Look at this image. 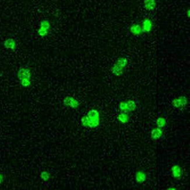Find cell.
Instances as JSON below:
<instances>
[{
	"instance_id": "obj_1",
	"label": "cell",
	"mask_w": 190,
	"mask_h": 190,
	"mask_svg": "<svg viewBox=\"0 0 190 190\" xmlns=\"http://www.w3.org/2000/svg\"><path fill=\"white\" fill-rule=\"evenodd\" d=\"M119 109L121 112H128V113L134 112L137 109V104L134 101H132V100L122 101L119 104Z\"/></svg>"
},
{
	"instance_id": "obj_2",
	"label": "cell",
	"mask_w": 190,
	"mask_h": 190,
	"mask_svg": "<svg viewBox=\"0 0 190 190\" xmlns=\"http://www.w3.org/2000/svg\"><path fill=\"white\" fill-rule=\"evenodd\" d=\"M81 125L85 128H89L91 129L96 128L99 126L100 120H93V119L89 118L87 115H84L80 120Z\"/></svg>"
},
{
	"instance_id": "obj_3",
	"label": "cell",
	"mask_w": 190,
	"mask_h": 190,
	"mask_svg": "<svg viewBox=\"0 0 190 190\" xmlns=\"http://www.w3.org/2000/svg\"><path fill=\"white\" fill-rule=\"evenodd\" d=\"M187 103V98L184 96H181L180 97L175 98L172 101V105L175 108H184Z\"/></svg>"
},
{
	"instance_id": "obj_4",
	"label": "cell",
	"mask_w": 190,
	"mask_h": 190,
	"mask_svg": "<svg viewBox=\"0 0 190 190\" xmlns=\"http://www.w3.org/2000/svg\"><path fill=\"white\" fill-rule=\"evenodd\" d=\"M63 103L64 105L67 106V107L71 108H77L79 107L80 103L77 99L75 98L72 97V96H66L63 101Z\"/></svg>"
},
{
	"instance_id": "obj_5",
	"label": "cell",
	"mask_w": 190,
	"mask_h": 190,
	"mask_svg": "<svg viewBox=\"0 0 190 190\" xmlns=\"http://www.w3.org/2000/svg\"><path fill=\"white\" fill-rule=\"evenodd\" d=\"M172 176L176 180H180L183 175V171L181 166L178 164L173 165L171 168Z\"/></svg>"
},
{
	"instance_id": "obj_6",
	"label": "cell",
	"mask_w": 190,
	"mask_h": 190,
	"mask_svg": "<svg viewBox=\"0 0 190 190\" xmlns=\"http://www.w3.org/2000/svg\"><path fill=\"white\" fill-rule=\"evenodd\" d=\"M31 71L28 68H20L17 72V77L19 80H22V78H31Z\"/></svg>"
},
{
	"instance_id": "obj_7",
	"label": "cell",
	"mask_w": 190,
	"mask_h": 190,
	"mask_svg": "<svg viewBox=\"0 0 190 190\" xmlns=\"http://www.w3.org/2000/svg\"><path fill=\"white\" fill-rule=\"evenodd\" d=\"M162 135H163V130L162 128H159L158 127L154 128L152 129L150 133L151 139L153 141H157L162 138Z\"/></svg>"
},
{
	"instance_id": "obj_8",
	"label": "cell",
	"mask_w": 190,
	"mask_h": 190,
	"mask_svg": "<svg viewBox=\"0 0 190 190\" xmlns=\"http://www.w3.org/2000/svg\"><path fill=\"white\" fill-rule=\"evenodd\" d=\"M142 33H149L152 31V22L149 19H145L142 23Z\"/></svg>"
},
{
	"instance_id": "obj_9",
	"label": "cell",
	"mask_w": 190,
	"mask_h": 190,
	"mask_svg": "<svg viewBox=\"0 0 190 190\" xmlns=\"http://www.w3.org/2000/svg\"><path fill=\"white\" fill-rule=\"evenodd\" d=\"M135 180H136L137 183L142 184L147 180V175L142 170H139L135 173Z\"/></svg>"
},
{
	"instance_id": "obj_10",
	"label": "cell",
	"mask_w": 190,
	"mask_h": 190,
	"mask_svg": "<svg viewBox=\"0 0 190 190\" xmlns=\"http://www.w3.org/2000/svg\"><path fill=\"white\" fill-rule=\"evenodd\" d=\"M110 71L111 73L117 77L122 76L124 73V68L119 66L116 65L115 64H114L112 66Z\"/></svg>"
},
{
	"instance_id": "obj_11",
	"label": "cell",
	"mask_w": 190,
	"mask_h": 190,
	"mask_svg": "<svg viewBox=\"0 0 190 190\" xmlns=\"http://www.w3.org/2000/svg\"><path fill=\"white\" fill-rule=\"evenodd\" d=\"M130 31L131 34H133L135 36H140L142 34V27L139 24H134L133 25H132L130 28Z\"/></svg>"
},
{
	"instance_id": "obj_12",
	"label": "cell",
	"mask_w": 190,
	"mask_h": 190,
	"mask_svg": "<svg viewBox=\"0 0 190 190\" xmlns=\"http://www.w3.org/2000/svg\"><path fill=\"white\" fill-rule=\"evenodd\" d=\"M143 5L147 10L152 11L155 9L156 6H157V2L155 0H144Z\"/></svg>"
},
{
	"instance_id": "obj_13",
	"label": "cell",
	"mask_w": 190,
	"mask_h": 190,
	"mask_svg": "<svg viewBox=\"0 0 190 190\" xmlns=\"http://www.w3.org/2000/svg\"><path fill=\"white\" fill-rule=\"evenodd\" d=\"M117 120L122 124L128 123L130 120V116H129L128 112H121L117 115Z\"/></svg>"
},
{
	"instance_id": "obj_14",
	"label": "cell",
	"mask_w": 190,
	"mask_h": 190,
	"mask_svg": "<svg viewBox=\"0 0 190 190\" xmlns=\"http://www.w3.org/2000/svg\"><path fill=\"white\" fill-rule=\"evenodd\" d=\"M4 46L6 49L9 50H14L16 47V41L13 38H8L4 42Z\"/></svg>"
},
{
	"instance_id": "obj_15",
	"label": "cell",
	"mask_w": 190,
	"mask_h": 190,
	"mask_svg": "<svg viewBox=\"0 0 190 190\" xmlns=\"http://www.w3.org/2000/svg\"><path fill=\"white\" fill-rule=\"evenodd\" d=\"M86 115L89 118L93 119V120H100V114L99 112L96 109H91L88 112Z\"/></svg>"
},
{
	"instance_id": "obj_16",
	"label": "cell",
	"mask_w": 190,
	"mask_h": 190,
	"mask_svg": "<svg viewBox=\"0 0 190 190\" xmlns=\"http://www.w3.org/2000/svg\"><path fill=\"white\" fill-rule=\"evenodd\" d=\"M115 64H116V65L119 66L124 68H125L126 67L128 64V59L125 57H120L117 59Z\"/></svg>"
},
{
	"instance_id": "obj_17",
	"label": "cell",
	"mask_w": 190,
	"mask_h": 190,
	"mask_svg": "<svg viewBox=\"0 0 190 190\" xmlns=\"http://www.w3.org/2000/svg\"><path fill=\"white\" fill-rule=\"evenodd\" d=\"M156 125L159 128H165L167 125V120L164 117H159L156 120Z\"/></svg>"
},
{
	"instance_id": "obj_18",
	"label": "cell",
	"mask_w": 190,
	"mask_h": 190,
	"mask_svg": "<svg viewBox=\"0 0 190 190\" xmlns=\"http://www.w3.org/2000/svg\"><path fill=\"white\" fill-rule=\"evenodd\" d=\"M40 27L44 29L49 30L51 28V24H50L49 20H43L40 23Z\"/></svg>"
},
{
	"instance_id": "obj_19",
	"label": "cell",
	"mask_w": 190,
	"mask_h": 190,
	"mask_svg": "<svg viewBox=\"0 0 190 190\" xmlns=\"http://www.w3.org/2000/svg\"><path fill=\"white\" fill-rule=\"evenodd\" d=\"M20 81H21V84H22V86L24 87H29L31 84V78H22V80H20Z\"/></svg>"
},
{
	"instance_id": "obj_20",
	"label": "cell",
	"mask_w": 190,
	"mask_h": 190,
	"mask_svg": "<svg viewBox=\"0 0 190 190\" xmlns=\"http://www.w3.org/2000/svg\"><path fill=\"white\" fill-rule=\"evenodd\" d=\"M50 176H51L50 173L47 171H43L40 174V177H41V178L42 179V180H43L44 182L48 181L50 179Z\"/></svg>"
},
{
	"instance_id": "obj_21",
	"label": "cell",
	"mask_w": 190,
	"mask_h": 190,
	"mask_svg": "<svg viewBox=\"0 0 190 190\" xmlns=\"http://www.w3.org/2000/svg\"><path fill=\"white\" fill-rule=\"evenodd\" d=\"M37 33H38V36H47L48 34H49V30L44 29H42L40 27V28L38 29V31H37Z\"/></svg>"
},
{
	"instance_id": "obj_22",
	"label": "cell",
	"mask_w": 190,
	"mask_h": 190,
	"mask_svg": "<svg viewBox=\"0 0 190 190\" xmlns=\"http://www.w3.org/2000/svg\"><path fill=\"white\" fill-rule=\"evenodd\" d=\"M3 182H4V175L0 173V184H1Z\"/></svg>"
},
{
	"instance_id": "obj_23",
	"label": "cell",
	"mask_w": 190,
	"mask_h": 190,
	"mask_svg": "<svg viewBox=\"0 0 190 190\" xmlns=\"http://www.w3.org/2000/svg\"><path fill=\"white\" fill-rule=\"evenodd\" d=\"M189 13H190V10H189V9H188L187 12V17H188V18H189Z\"/></svg>"
},
{
	"instance_id": "obj_24",
	"label": "cell",
	"mask_w": 190,
	"mask_h": 190,
	"mask_svg": "<svg viewBox=\"0 0 190 190\" xmlns=\"http://www.w3.org/2000/svg\"><path fill=\"white\" fill-rule=\"evenodd\" d=\"M167 189H176V188H175V187H169V188H167Z\"/></svg>"
}]
</instances>
